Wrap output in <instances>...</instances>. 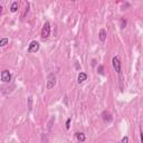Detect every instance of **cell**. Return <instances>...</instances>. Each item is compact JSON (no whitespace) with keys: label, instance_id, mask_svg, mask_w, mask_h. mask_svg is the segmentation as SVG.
<instances>
[{"label":"cell","instance_id":"30bf717a","mask_svg":"<svg viewBox=\"0 0 143 143\" xmlns=\"http://www.w3.org/2000/svg\"><path fill=\"white\" fill-rule=\"evenodd\" d=\"M8 38H2L0 39V47H5L6 45H8Z\"/></svg>","mask_w":143,"mask_h":143},{"label":"cell","instance_id":"6da1fadb","mask_svg":"<svg viewBox=\"0 0 143 143\" xmlns=\"http://www.w3.org/2000/svg\"><path fill=\"white\" fill-rule=\"evenodd\" d=\"M49 35H51V24L48 21H46L41 29V37L44 39H46L49 37Z\"/></svg>","mask_w":143,"mask_h":143},{"label":"cell","instance_id":"8992f818","mask_svg":"<svg viewBox=\"0 0 143 143\" xmlns=\"http://www.w3.org/2000/svg\"><path fill=\"white\" fill-rule=\"evenodd\" d=\"M106 36H107V34H106V30L105 29H101L99 32V38H100V40H101V42H104L105 41V39H106Z\"/></svg>","mask_w":143,"mask_h":143},{"label":"cell","instance_id":"5b68a950","mask_svg":"<svg viewBox=\"0 0 143 143\" xmlns=\"http://www.w3.org/2000/svg\"><path fill=\"white\" fill-rule=\"evenodd\" d=\"M39 47H40V45H39L38 41H31L30 44H29V46H28V53H36V52H38Z\"/></svg>","mask_w":143,"mask_h":143},{"label":"cell","instance_id":"4fadbf2b","mask_svg":"<svg viewBox=\"0 0 143 143\" xmlns=\"http://www.w3.org/2000/svg\"><path fill=\"white\" fill-rule=\"evenodd\" d=\"M125 26H126V21H125L124 19H122L121 20V28H124Z\"/></svg>","mask_w":143,"mask_h":143},{"label":"cell","instance_id":"52a82bcc","mask_svg":"<svg viewBox=\"0 0 143 143\" xmlns=\"http://www.w3.org/2000/svg\"><path fill=\"white\" fill-rule=\"evenodd\" d=\"M86 79H87V75L85 74V73H83V72L79 73L78 77H77V82H78L79 84H82V83H84Z\"/></svg>","mask_w":143,"mask_h":143},{"label":"cell","instance_id":"3957f363","mask_svg":"<svg viewBox=\"0 0 143 143\" xmlns=\"http://www.w3.org/2000/svg\"><path fill=\"white\" fill-rule=\"evenodd\" d=\"M112 65H113V68L115 69L116 73H121V63H120V59L117 56H114L112 58Z\"/></svg>","mask_w":143,"mask_h":143},{"label":"cell","instance_id":"8fae6325","mask_svg":"<svg viewBox=\"0 0 143 143\" xmlns=\"http://www.w3.org/2000/svg\"><path fill=\"white\" fill-rule=\"evenodd\" d=\"M28 9H29V4H28V2H27V4H26V7H25V11H24V14H22L21 18H24V17H25V15H26L27 12H28Z\"/></svg>","mask_w":143,"mask_h":143},{"label":"cell","instance_id":"5bb4252c","mask_svg":"<svg viewBox=\"0 0 143 143\" xmlns=\"http://www.w3.org/2000/svg\"><path fill=\"white\" fill-rule=\"evenodd\" d=\"M121 142H122V143H127V142H129V137H127V136H124V137H123V139L121 140Z\"/></svg>","mask_w":143,"mask_h":143},{"label":"cell","instance_id":"277c9868","mask_svg":"<svg viewBox=\"0 0 143 143\" xmlns=\"http://www.w3.org/2000/svg\"><path fill=\"white\" fill-rule=\"evenodd\" d=\"M1 81L4 83H9L11 81V74L9 71L5 69V71L1 72Z\"/></svg>","mask_w":143,"mask_h":143},{"label":"cell","instance_id":"2e32d148","mask_svg":"<svg viewBox=\"0 0 143 143\" xmlns=\"http://www.w3.org/2000/svg\"><path fill=\"white\" fill-rule=\"evenodd\" d=\"M28 101H29V110H31V97H29Z\"/></svg>","mask_w":143,"mask_h":143},{"label":"cell","instance_id":"ba28073f","mask_svg":"<svg viewBox=\"0 0 143 143\" xmlns=\"http://www.w3.org/2000/svg\"><path fill=\"white\" fill-rule=\"evenodd\" d=\"M18 8H19V4H18V1H14V2L11 4L10 11H11V12H16L17 10H18Z\"/></svg>","mask_w":143,"mask_h":143},{"label":"cell","instance_id":"7a4b0ae2","mask_svg":"<svg viewBox=\"0 0 143 143\" xmlns=\"http://www.w3.org/2000/svg\"><path fill=\"white\" fill-rule=\"evenodd\" d=\"M56 85V76L54 74H49L47 77V88L52 89Z\"/></svg>","mask_w":143,"mask_h":143},{"label":"cell","instance_id":"9a60e30c","mask_svg":"<svg viewBox=\"0 0 143 143\" xmlns=\"http://www.w3.org/2000/svg\"><path fill=\"white\" fill-rule=\"evenodd\" d=\"M97 71H99V73H100V74H102V75H103V66H100V67H99V69H97Z\"/></svg>","mask_w":143,"mask_h":143},{"label":"cell","instance_id":"7c38bea8","mask_svg":"<svg viewBox=\"0 0 143 143\" xmlns=\"http://www.w3.org/2000/svg\"><path fill=\"white\" fill-rule=\"evenodd\" d=\"M71 121H72V119H68V120L66 121V129H67V130L71 127Z\"/></svg>","mask_w":143,"mask_h":143},{"label":"cell","instance_id":"9c48e42d","mask_svg":"<svg viewBox=\"0 0 143 143\" xmlns=\"http://www.w3.org/2000/svg\"><path fill=\"white\" fill-rule=\"evenodd\" d=\"M76 139H77V141H79V142H84L85 140H86V136H85V134H83V133L77 132L76 133Z\"/></svg>","mask_w":143,"mask_h":143},{"label":"cell","instance_id":"e0dca14e","mask_svg":"<svg viewBox=\"0 0 143 143\" xmlns=\"http://www.w3.org/2000/svg\"><path fill=\"white\" fill-rule=\"evenodd\" d=\"M1 12H2V7L0 6V15H1Z\"/></svg>","mask_w":143,"mask_h":143}]
</instances>
